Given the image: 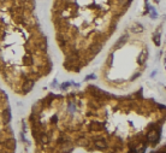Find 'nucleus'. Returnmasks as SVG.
Masks as SVG:
<instances>
[{
    "mask_svg": "<svg viewBox=\"0 0 166 153\" xmlns=\"http://www.w3.org/2000/svg\"><path fill=\"white\" fill-rule=\"evenodd\" d=\"M154 42H155L156 46L160 45V35H159V34H156V35L154 36Z\"/></svg>",
    "mask_w": 166,
    "mask_h": 153,
    "instance_id": "nucleus-10",
    "label": "nucleus"
},
{
    "mask_svg": "<svg viewBox=\"0 0 166 153\" xmlns=\"http://www.w3.org/2000/svg\"><path fill=\"white\" fill-rule=\"evenodd\" d=\"M69 86H70V83H64V84H61V88H63V89H65V88L69 87Z\"/></svg>",
    "mask_w": 166,
    "mask_h": 153,
    "instance_id": "nucleus-13",
    "label": "nucleus"
},
{
    "mask_svg": "<svg viewBox=\"0 0 166 153\" xmlns=\"http://www.w3.org/2000/svg\"><path fill=\"white\" fill-rule=\"evenodd\" d=\"M147 55H148V52H147V50H143L142 51V53L140 54V57H138V64H143L145 62H146V59H147Z\"/></svg>",
    "mask_w": 166,
    "mask_h": 153,
    "instance_id": "nucleus-3",
    "label": "nucleus"
},
{
    "mask_svg": "<svg viewBox=\"0 0 166 153\" xmlns=\"http://www.w3.org/2000/svg\"><path fill=\"white\" fill-rule=\"evenodd\" d=\"M4 116H5V123H7L10 120V111H5Z\"/></svg>",
    "mask_w": 166,
    "mask_h": 153,
    "instance_id": "nucleus-12",
    "label": "nucleus"
},
{
    "mask_svg": "<svg viewBox=\"0 0 166 153\" xmlns=\"http://www.w3.org/2000/svg\"><path fill=\"white\" fill-rule=\"evenodd\" d=\"M126 37H128V36H126V35H124L123 37H121V39H119V41H118V42L114 45V50H117V48L122 47V46L125 44V41H126Z\"/></svg>",
    "mask_w": 166,
    "mask_h": 153,
    "instance_id": "nucleus-5",
    "label": "nucleus"
},
{
    "mask_svg": "<svg viewBox=\"0 0 166 153\" xmlns=\"http://www.w3.org/2000/svg\"><path fill=\"white\" fill-rule=\"evenodd\" d=\"M52 122H57V117H55V116L52 118Z\"/></svg>",
    "mask_w": 166,
    "mask_h": 153,
    "instance_id": "nucleus-17",
    "label": "nucleus"
},
{
    "mask_svg": "<svg viewBox=\"0 0 166 153\" xmlns=\"http://www.w3.org/2000/svg\"><path fill=\"white\" fill-rule=\"evenodd\" d=\"M111 63H112V54H111L110 58H108V65H111Z\"/></svg>",
    "mask_w": 166,
    "mask_h": 153,
    "instance_id": "nucleus-16",
    "label": "nucleus"
},
{
    "mask_svg": "<svg viewBox=\"0 0 166 153\" xmlns=\"http://www.w3.org/2000/svg\"><path fill=\"white\" fill-rule=\"evenodd\" d=\"M131 31L132 33H135V34H138V33H141V31H143V27L138 23H134L132 27H131Z\"/></svg>",
    "mask_w": 166,
    "mask_h": 153,
    "instance_id": "nucleus-2",
    "label": "nucleus"
},
{
    "mask_svg": "<svg viewBox=\"0 0 166 153\" xmlns=\"http://www.w3.org/2000/svg\"><path fill=\"white\" fill-rule=\"evenodd\" d=\"M24 63L27 64V65H31V64H33V60H31L30 55H25V57H24Z\"/></svg>",
    "mask_w": 166,
    "mask_h": 153,
    "instance_id": "nucleus-9",
    "label": "nucleus"
},
{
    "mask_svg": "<svg viewBox=\"0 0 166 153\" xmlns=\"http://www.w3.org/2000/svg\"><path fill=\"white\" fill-rule=\"evenodd\" d=\"M92 78H95V75H89V76H87L85 80H92Z\"/></svg>",
    "mask_w": 166,
    "mask_h": 153,
    "instance_id": "nucleus-14",
    "label": "nucleus"
},
{
    "mask_svg": "<svg viewBox=\"0 0 166 153\" xmlns=\"http://www.w3.org/2000/svg\"><path fill=\"white\" fill-rule=\"evenodd\" d=\"M95 146L98 148H105L106 147V142H104V141H96L95 142Z\"/></svg>",
    "mask_w": 166,
    "mask_h": 153,
    "instance_id": "nucleus-8",
    "label": "nucleus"
},
{
    "mask_svg": "<svg viewBox=\"0 0 166 153\" xmlns=\"http://www.w3.org/2000/svg\"><path fill=\"white\" fill-rule=\"evenodd\" d=\"M33 86H34V81H31V80H28V81L24 83V86H23V88H24L25 92H29V91H31Z\"/></svg>",
    "mask_w": 166,
    "mask_h": 153,
    "instance_id": "nucleus-4",
    "label": "nucleus"
},
{
    "mask_svg": "<svg viewBox=\"0 0 166 153\" xmlns=\"http://www.w3.org/2000/svg\"><path fill=\"white\" fill-rule=\"evenodd\" d=\"M100 50H101V46L100 45L92 46V53H94V54H96L98 52H100Z\"/></svg>",
    "mask_w": 166,
    "mask_h": 153,
    "instance_id": "nucleus-7",
    "label": "nucleus"
},
{
    "mask_svg": "<svg viewBox=\"0 0 166 153\" xmlns=\"http://www.w3.org/2000/svg\"><path fill=\"white\" fill-rule=\"evenodd\" d=\"M102 127H104V124H102V123H98V122H93L92 123V128H93V129H95V130L102 129Z\"/></svg>",
    "mask_w": 166,
    "mask_h": 153,
    "instance_id": "nucleus-6",
    "label": "nucleus"
},
{
    "mask_svg": "<svg viewBox=\"0 0 166 153\" xmlns=\"http://www.w3.org/2000/svg\"><path fill=\"white\" fill-rule=\"evenodd\" d=\"M148 140L149 141H153V142H156L159 140V132L158 130H153L152 133L148 134Z\"/></svg>",
    "mask_w": 166,
    "mask_h": 153,
    "instance_id": "nucleus-1",
    "label": "nucleus"
},
{
    "mask_svg": "<svg viewBox=\"0 0 166 153\" xmlns=\"http://www.w3.org/2000/svg\"><path fill=\"white\" fill-rule=\"evenodd\" d=\"M78 142H80L81 145H87V141H85V140H83V139H82V140H80Z\"/></svg>",
    "mask_w": 166,
    "mask_h": 153,
    "instance_id": "nucleus-15",
    "label": "nucleus"
},
{
    "mask_svg": "<svg viewBox=\"0 0 166 153\" xmlns=\"http://www.w3.org/2000/svg\"><path fill=\"white\" fill-rule=\"evenodd\" d=\"M40 138H41V142H42V143H47V142H48V138H47L46 134H42Z\"/></svg>",
    "mask_w": 166,
    "mask_h": 153,
    "instance_id": "nucleus-11",
    "label": "nucleus"
}]
</instances>
